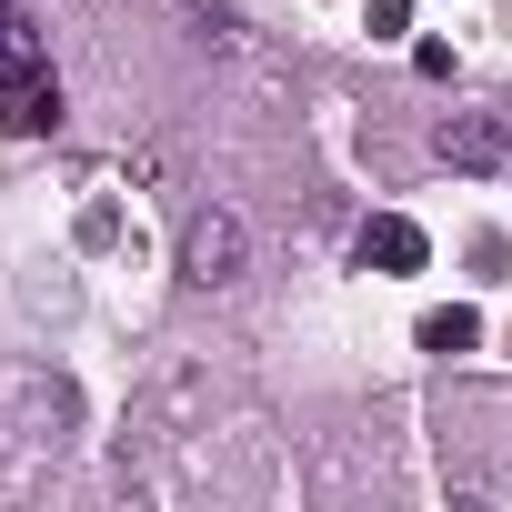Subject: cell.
Listing matches in <instances>:
<instances>
[{
    "label": "cell",
    "mask_w": 512,
    "mask_h": 512,
    "mask_svg": "<svg viewBox=\"0 0 512 512\" xmlns=\"http://www.w3.org/2000/svg\"><path fill=\"white\" fill-rule=\"evenodd\" d=\"M422 251H432V241H422V231H412L402 211L362 221V262H372V272H422Z\"/></svg>",
    "instance_id": "obj_4"
},
{
    "label": "cell",
    "mask_w": 512,
    "mask_h": 512,
    "mask_svg": "<svg viewBox=\"0 0 512 512\" xmlns=\"http://www.w3.org/2000/svg\"><path fill=\"white\" fill-rule=\"evenodd\" d=\"M472 342H482V322H472L462 302H452V312H422V352H472Z\"/></svg>",
    "instance_id": "obj_6"
},
{
    "label": "cell",
    "mask_w": 512,
    "mask_h": 512,
    "mask_svg": "<svg viewBox=\"0 0 512 512\" xmlns=\"http://www.w3.org/2000/svg\"><path fill=\"white\" fill-rule=\"evenodd\" d=\"M0 121H11V131H61V81H31V91H11V101H0Z\"/></svg>",
    "instance_id": "obj_5"
},
{
    "label": "cell",
    "mask_w": 512,
    "mask_h": 512,
    "mask_svg": "<svg viewBox=\"0 0 512 512\" xmlns=\"http://www.w3.org/2000/svg\"><path fill=\"white\" fill-rule=\"evenodd\" d=\"M432 151L452 171H512V111H452L432 131Z\"/></svg>",
    "instance_id": "obj_2"
},
{
    "label": "cell",
    "mask_w": 512,
    "mask_h": 512,
    "mask_svg": "<svg viewBox=\"0 0 512 512\" xmlns=\"http://www.w3.org/2000/svg\"><path fill=\"white\" fill-rule=\"evenodd\" d=\"M241 262H251V221L241 211H191V231H181V282L191 292H231L241 282Z\"/></svg>",
    "instance_id": "obj_1"
},
{
    "label": "cell",
    "mask_w": 512,
    "mask_h": 512,
    "mask_svg": "<svg viewBox=\"0 0 512 512\" xmlns=\"http://www.w3.org/2000/svg\"><path fill=\"white\" fill-rule=\"evenodd\" d=\"M31 81H51V71H41V31L11 11V0H0V101L31 91Z\"/></svg>",
    "instance_id": "obj_3"
}]
</instances>
